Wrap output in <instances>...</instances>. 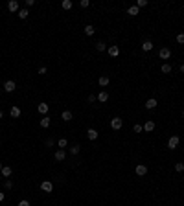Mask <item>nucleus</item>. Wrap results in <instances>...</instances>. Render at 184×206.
<instances>
[{"mask_svg": "<svg viewBox=\"0 0 184 206\" xmlns=\"http://www.w3.org/2000/svg\"><path fill=\"white\" fill-rule=\"evenodd\" d=\"M179 143H180V138H179L177 134H173L171 138L168 140V147H169V149H177V147H179Z\"/></svg>", "mask_w": 184, "mask_h": 206, "instance_id": "f257e3e1", "label": "nucleus"}, {"mask_svg": "<svg viewBox=\"0 0 184 206\" xmlns=\"http://www.w3.org/2000/svg\"><path fill=\"white\" fill-rule=\"evenodd\" d=\"M111 127L114 129V131H120V129L124 127V120L121 118H112L111 120Z\"/></svg>", "mask_w": 184, "mask_h": 206, "instance_id": "f03ea898", "label": "nucleus"}, {"mask_svg": "<svg viewBox=\"0 0 184 206\" xmlns=\"http://www.w3.org/2000/svg\"><path fill=\"white\" fill-rule=\"evenodd\" d=\"M15 88H17V83H15V81L9 79V81H6V83H4V90H6V92L11 94V92H15Z\"/></svg>", "mask_w": 184, "mask_h": 206, "instance_id": "7ed1b4c3", "label": "nucleus"}, {"mask_svg": "<svg viewBox=\"0 0 184 206\" xmlns=\"http://www.w3.org/2000/svg\"><path fill=\"white\" fill-rule=\"evenodd\" d=\"M40 190L46 191V193H52V191H53V184L50 180H44V182H40Z\"/></svg>", "mask_w": 184, "mask_h": 206, "instance_id": "20e7f679", "label": "nucleus"}, {"mask_svg": "<svg viewBox=\"0 0 184 206\" xmlns=\"http://www.w3.org/2000/svg\"><path fill=\"white\" fill-rule=\"evenodd\" d=\"M158 57L160 59H169V57H171V50H169V48H160Z\"/></svg>", "mask_w": 184, "mask_h": 206, "instance_id": "39448f33", "label": "nucleus"}, {"mask_svg": "<svg viewBox=\"0 0 184 206\" xmlns=\"http://www.w3.org/2000/svg\"><path fill=\"white\" fill-rule=\"evenodd\" d=\"M134 171H136V175H138V177H144V175L147 173V166H144V164H138Z\"/></svg>", "mask_w": 184, "mask_h": 206, "instance_id": "423d86ee", "label": "nucleus"}, {"mask_svg": "<svg viewBox=\"0 0 184 206\" xmlns=\"http://www.w3.org/2000/svg\"><path fill=\"white\" fill-rule=\"evenodd\" d=\"M65 156H66L65 149H57V151H55V155H53V158H55L57 162H63V160H65Z\"/></svg>", "mask_w": 184, "mask_h": 206, "instance_id": "0eeeda50", "label": "nucleus"}, {"mask_svg": "<svg viewBox=\"0 0 184 206\" xmlns=\"http://www.w3.org/2000/svg\"><path fill=\"white\" fill-rule=\"evenodd\" d=\"M8 9H9L11 13L20 11V9H18V2H17V0H9V2H8Z\"/></svg>", "mask_w": 184, "mask_h": 206, "instance_id": "6e6552de", "label": "nucleus"}, {"mask_svg": "<svg viewBox=\"0 0 184 206\" xmlns=\"http://www.w3.org/2000/svg\"><path fill=\"white\" fill-rule=\"evenodd\" d=\"M109 55H111V57H116L118 55V53H120V48L116 46V44H112V46H109Z\"/></svg>", "mask_w": 184, "mask_h": 206, "instance_id": "1a4fd4ad", "label": "nucleus"}, {"mask_svg": "<svg viewBox=\"0 0 184 206\" xmlns=\"http://www.w3.org/2000/svg\"><path fill=\"white\" fill-rule=\"evenodd\" d=\"M156 105H158V101H156L155 98H149V99L146 101V109H149V111H151V109H155Z\"/></svg>", "mask_w": 184, "mask_h": 206, "instance_id": "9d476101", "label": "nucleus"}, {"mask_svg": "<svg viewBox=\"0 0 184 206\" xmlns=\"http://www.w3.org/2000/svg\"><path fill=\"white\" fill-rule=\"evenodd\" d=\"M87 138L90 140V142L96 140L98 138V131H96V129H88V131H87Z\"/></svg>", "mask_w": 184, "mask_h": 206, "instance_id": "9b49d317", "label": "nucleus"}, {"mask_svg": "<svg viewBox=\"0 0 184 206\" xmlns=\"http://www.w3.org/2000/svg\"><path fill=\"white\" fill-rule=\"evenodd\" d=\"M107 99H109L107 90H101V92L98 94V101H99V103H107Z\"/></svg>", "mask_w": 184, "mask_h": 206, "instance_id": "f8f14e48", "label": "nucleus"}, {"mask_svg": "<svg viewBox=\"0 0 184 206\" xmlns=\"http://www.w3.org/2000/svg\"><path fill=\"white\" fill-rule=\"evenodd\" d=\"M142 50H144V52H151L153 50V43H151V40H144V43H142Z\"/></svg>", "mask_w": 184, "mask_h": 206, "instance_id": "ddd939ff", "label": "nucleus"}, {"mask_svg": "<svg viewBox=\"0 0 184 206\" xmlns=\"http://www.w3.org/2000/svg\"><path fill=\"white\" fill-rule=\"evenodd\" d=\"M98 83H99V87H107L109 83H111V79H109V75H101V77L98 79Z\"/></svg>", "mask_w": 184, "mask_h": 206, "instance_id": "4468645a", "label": "nucleus"}, {"mask_svg": "<svg viewBox=\"0 0 184 206\" xmlns=\"http://www.w3.org/2000/svg\"><path fill=\"white\" fill-rule=\"evenodd\" d=\"M153 129H155V121L149 120V121H146V123H144V131H146V133H151Z\"/></svg>", "mask_w": 184, "mask_h": 206, "instance_id": "2eb2a0df", "label": "nucleus"}, {"mask_svg": "<svg viewBox=\"0 0 184 206\" xmlns=\"http://www.w3.org/2000/svg\"><path fill=\"white\" fill-rule=\"evenodd\" d=\"M37 111H39L40 114H48V103H39Z\"/></svg>", "mask_w": 184, "mask_h": 206, "instance_id": "dca6fc26", "label": "nucleus"}, {"mask_svg": "<svg viewBox=\"0 0 184 206\" xmlns=\"http://www.w3.org/2000/svg\"><path fill=\"white\" fill-rule=\"evenodd\" d=\"M9 114H11V118H18V116H20V109L17 105H13L11 111H9Z\"/></svg>", "mask_w": 184, "mask_h": 206, "instance_id": "f3484780", "label": "nucleus"}, {"mask_svg": "<svg viewBox=\"0 0 184 206\" xmlns=\"http://www.w3.org/2000/svg\"><path fill=\"white\" fill-rule=\"evenodd\" d=\"M94 33H96V30H94V26L92 24H88V26H85V35H88V37H92Z\"/></svg>", "mask_w": 184, "mask_h": 206, "instance_id": "a211bd4d", "label": "nucleus"}, {"mask_svg": "<svg viewBox=\"0 0 184 206\" xmlns=\"http://www.w3.org/2000/svg\"><path fill=\"white\" fill-rule=\"evenodd\" d=\"M138 13H140V9L136 8V6H131V8L127 9V15H131V17H136V15H138Z\"/></svg>", "mask_w": 184, "mask_h": 206, "instance_id": "6ab92c4d", "label": "nucleus"}, {"mask_svg": "<svg viewBox=\"0 0 184 206\" xmlns=\"http://www.w3.org/2000/svg\"><path fill=\"white\" fill-rule=\"evenodd\" d=\"M61 118H63V121H70V120L74 118V116H72V112H70V111H63Z\"/></svg>", "mask_w": 184, "mask_h": 206, "instance_id": "aec40b11", "label": "nucleus"}, {"mask_svg": "<svg viewBox=\"0 0 184 206\" xmlns=\"http://www.w3.org/2000/svg\"><path fill=\"white\" fill-rule=\"evenodd\" d=\"M0 173H2V177H11L13 169H11L9 166H4V168H2V171H0Z\"/></svg>", "mask_w": 184, "mask_h": 206, "instance_id": "412c9836", "label": "nucleus"}, {"mask_svg": "<svg viewBox=\"0 0 184 206\" xmlns=\"http://www.w3.org/2000/svg\"><path fill=\"white\" fill-rule=\"evenodd\" d=\"M50 123H52V120L48 118V116H44V118H40V127H50Z\"/></svg>", "mask_w": 184, "mask_h": 206, "instance_id": "4be33fe9", "label": "nucleus"}, {"mask_svg": "<svg viewBox=\"0 0 184 206\" xmlns=\"http://www.w3.org/2000/svg\"><path fill=\"white\" fill-rule=\"evenodd\" d=\"M96 50L98 52H105L107 50V44L103 43V40H98V43H96Z\"/></svg>", "mask_w": 184, "mask_h": 206, "instance_id": "5701e85b", "label": "nucleus"}, {"mask_svg": "<svg viewBox=\"0 0 184 206\" xmlns=\"http://www.w3.org/2000/svg\"><path fill=\"white\" fill-rule=\"evenodd\" d=\"M61 6H63V9H65V11H70L74 4L70 2V0H63V4H61Z\"/></svg>", "mask_w": 184, "mask_h": 206, "instance_id": "b1692460", "label": "nucleus"}, {"mask_svg": "<svg viewBox=\"0 0 184 206\" xmlns=\"http://www.w3.org/2000/svg\"><path fill=\"white\" fill-rule=\"evenodd\" d=\"M160 70H162V72H164V74H169V72H171V65H168V63H164V65H162V66H160Z\"/></svg>", "mask_w": 184, "mask_h": 206, "instance_id": "393cba45", "label": "nucleus"}, {"mask_svg": "<svg viewBox=\"0 0 184 206\" xmlns=\"http://www.w3.org/2000/svg\"><path fill=\"white\" fill-rule=\"evenodd\" d=\"M57 146H59L61 149H65V147L68 146V140H66V138H61V140H57Z\"/></svg>", "mask_w": 184, "mask_h": 206, "instance_id": "a878e982", "label": "nucleus"}, {"mask_svg": "<svg viewBox=\"0 0 184 206\" xmlns=\"http://www.w3.org/2000/svg\"><path fill=\"white\" fill-rule=\"evenodd\" d=\"M28 15H30L28 9H20V11H18V18H22V20H24V18H28Z\"/></svg>", "mask_w": 184, "mask_h": 206, "instance_id": "bb28decb", "label": "nucleus"}, {"mask_svg": "<svg viewBox=\"0 0 184 206\" xmlns=\"http://www.w3.org/2000/svg\"><path fill=\"white\" fill-rule=\"evenodd\" d=\"M146 6H147V0H136V8H146Z\"/></svg>", "mask_w": 184, "mask_h": 206, "instance_id": "cd10ccee", "label": "nucleus"}, {"mask_svg": "<svg viewBox=\"0 0 184 206\" xmlns=\"http://www.w3.org/2000/svg\"><path fill=\"white\" fill-rule=\"evenodd\" d=\"M175 171L182 173V171H184V164H182V162H177V164H175Z\"/></svg>", "mask_w": 184, "mask_h": 206, "instance_id": "c85d7f7f", "label": "nucleus"}, {"mask_svg": "<svg viewBox=\"0 0 184 206\" xmlns=\"http://www.w3.org/2000/svg\"><path fill=\"white\" fill-rule=\"evenodd\" d=\"M79 149H81V147L77 146V143H76V146H72V147H70V155H77Z\"/></svg>", "mask_w": 184, "mask_h": 206, "instance_id": "c756f323", "label": "nucleus"}, {"mask_svg": "<svg viewBox=\"0 0 184 206\" xmlns=\"http://www.w3.org/2000/svg\"><path fill=\"white\" fill-rule=\"evenodd\" d=\"M133 131H134V133H142V131H144V125H140V123H136V125L133 127Z\"/></svg>", "mask_w": 184, "mask_h": 206, "instance_id": "7c9ffc66", "label": "nucleus"}, {"mask_svg": "<svg viewBox=\"0 0 184 206\" xmlns=\"http://www.w3.org/2000/svg\"><path fill=\"white\" fill-rule=\"evenodd\" d=\"M177 43H179V44H184V33H179V35H177Z\"/></svg>", "mask_w": 184, "mask_h": 206, "instance_id": "2f4dec72", "label": "nucleus"}, {"mask_svg": "<svg viewBox=\"0 0 184 206\" xmlns=\"http://www.w3.org/2000/svg\"><path fill=\"white\" fill-rule=\"evenodd\" d=\"M81 8H88V6H90V2H88V0H81Z\"/></svg>", "mask_w": 184, "mask_h": 206, "instance_id": "473e14b6", "label": "nucleus"}, {"mask_svg": "<svg viewBox=\"0 0 184 206\" xmlns=\"http://www.w3.org/2000/svg\"><path fill=\"white\" fill-rule=\"evenodd\" d=\"M96 99H98V96H94V94H90V96H88V103H94Z\"/></svg>", "mask_w": 184, "mask_h": 206, "instance_id": "72a5a7b5", "label": "nucleus"}, {"mask_svg": "<svg viewBox=\"0 0 184 206\" xmlns=\"http://www.w3.org/2000/svg\"><path fill=\"white\" fill-rule=\"evenodd\" d=\"M13 188V182L11 180H6V190H11Z\"/></svg>", "mask_w": 184, "mask_h": 206, "instance_id": "f704fd0d", "label": "nucleus"}, {"mask_svg": "<svg viewBox=\"0 0 184 206\" xmlns=\"http://www.w3.org/2000/svg\"><path fill=\"white\" fill-rule=\"evenodd\" d=\"M53 143H55V142H53V138H48V140H46V146H48V147H52Z\"/></svg>", "mask_w": 184, "mask_h": 206, "instance_id": "c9c22d12", "label": "nucleus"}, {"mask_svg": "<svg viewBox=\"0 0 184 206\" xmlns=\"http://www.w3.org/2000/svg\"><path fill=\"white\" fill-rule=\"evenodd\" d=\"M26 6L31 8V6H35V0H26Z\"/></svg>", "mask_w": 184, "mask_h": 206, "instance_id": "e433bc0d", "label": "nucleus"}, {"mask_svg": "<svg viewBox=\"0 0 184 206\" xmlns=\"http://www.w3.org/2000/svg\"><path fill=\"white\" fill-rule=\"evenodd\" d=\"M39 74L44 75V74H46V66H40V68H39Z\"/></svg>", "mask_w": 184, "mask_h": 206, "instance_id": "4c0bfd02", "label": "nucleus"}, {"mask_svg": "<svg viewBox=\"0 0 184 206\" xmlns=\"http://www.w3.org/2000/svg\"><path fill=\"white\" fill-rule=\"evenodd\" d=\"M18 206H30V202H28V201H20Z\"/></svg>", "mask_w": 184, "mask_h": 206, "instance_id": "58836bf2", "label": "nucleus"}, {"mask_svg": "<svg viewBox=\"0 0 184 206\" xmlns=\"http://www.w3.org/2000/svg\"><path fill=\"white\" fill-rule=\"evenodd\" d=\"M4 201V191H0V202Z\"/></svg>", "mask_w": 184, "mask_h": 206, "instance_id": "ea45409f", "label": "nucleus"}, {"mask_svg": "<svg viewBox=\"0 0 184 206\" xmlns=\"http://www.w3.org/2000/svg\"><path fill=\"white\" fill-rule=\"evenodd\" d=\"M180 72H182V74H184V65H180Z\"/></svg>", "mask_w": 184, "mask_h": 206, "instance_id": "a19ab883", "label": "nucleus"}, {"mask_svg": "<svg viewBox=\"0 0 184 206\" xmlns=\"http://www.w3.org/2000/svg\"><path fill=\"white\" fill-rule=\"evenodd\" d=\"M2 118H4V112H2V111H0V120H2Z\"/></svg>", "mask_w": 184, "mask_h": 206, "instance_id": "79ce46f5", "label": "nucleus"}, {"mask_svg": "<svg viewBox=\"0 0 184 206\" xmlns=\"http://www.w3.org/2000/svg\"><path fill=\"white\" fill-rule=\"evenodd\" d=\"M2 168H4V166H2V162H0V171H2Z\"/></svg>", "mask_w": 184, "mask_h": 206, "instance_id": "37998d69", "label": "nucleus"}, {"mask_svg": "<svg viewBox=\"0 0 184 206\" xmlns=\"http://www.w3.org/2000/svg\"><path fill=\"white\" fill-rule=\"evenodd\" d=\"M0 94H2V88H0Z\"/></svg>", "mask_w": 184, "mask_h": 206, "instance_id": "c03bdc74", "label": "nucleus"}, {"mask_svg": "<svg viewBox=\"0 0 184 206\" xmlns=\"http://www.w3.org/2000/svg\"><path fill=\"white\" fill-rule=\"evenodd\" d=\"M182 116H184V111H182Z\"/></svg>", "mask_w": 184, "mask_h": 206, "instance_id": "a18cd8bd", "label": "nucleus"}, {"mask_svg": "<svg viewBox=\"0 0 184 206\" xmlns=\"http://www.w3.org/2000/svg\"><path fill=\"white\" fill-rule=\"evenodd\" d=\"M0 143H2V142H0Z\"/></svg>", "mask_w": 184, "mask_h": 206, "instance_id": "49530a36", "label": "nucleus"}]
</instances>
